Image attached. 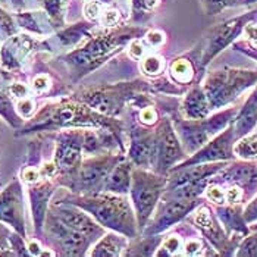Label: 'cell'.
Returning <instances> with one entry per match:
<instances>
[{"label": "cell", "instance_id": "24", "mask_svg": "<svg viewBox=\"0 0 257 257\" xmlns=\"http://www.w3.org/2000/svg\"><path fill=\"white\" fill-rule=\"evenodd\" d=\"M131 178H133L131 162L122 160L107 175L103 191L115 193V194H126L131 190Z\"/></svg>", "mask_w": 257, "mask_h": 257}, {"label": "cell", "instance_id": "29", "mask_svg": "<svg viewBox=\"0 0 257 257\" xmlns=\"http://www.w3.org/2000/svg\"><path fill=\"white\" fill-rule=\"evenodd\" d=\"M234 155L241 160L257 159V133H250L234 143Z\"/></svg>", "mask_w": 257, "mask_h": 257}, {"label": "cell", "instance_id": "21", "mask_svg": "<svg viewBox=\"0 0 257 257\" xmlns=\"http://www.w3.org/2000/svg\"><path fill=\"white\" fill-rule=\"evenodd\" d=\"M220 172L223 182L237 184L242 188H257V165L253 163V160H242L226 165Z\"/></svg>", "mask_w": 257, "mask_h": 257}, {"label": "cell", "instance_id": "35", "mask_svg": "<svg viewBox=\"0 0 257 257\" xmlns=\"http://www.w3.org/2000/svg\"><path fill=\"white\" fill-rule=\"evenodd\" d=\"M15 20L18 22V25L22 27V28H25L27 31L39 34V36L43 34V30L39 25V21L36 20L33 12H20V14L15 15Z\"/></svg>", "mask_w": 257, "mask_h": 257}, {"label": "cell", "instance_id": "47", "mask_svg": "<svg viewBox=\"0 0 257 257\" xmlns=\"http://www.w3.org/2000/svg\"><path fill=\"white\" fill-rule=\"evenodd\" d=\"M50 87V78L46 74H39L36 78L33 79V90L39 94H43L49 90Z\"/></svg>", "mask_w": 257, "mask_h": 257}, {"label": "cell", "instance_id": "8", "mask_svg": "<svg viewBox=\"0 0 257 257\" xmlns=\"http://www.w3.org/2000/svg\"><path fill=\"white\" fill-rule=\"evenodd\" d=\"M168 185L166 175L158 172L152 174L144 168L133 171L131 178V198L136 207V218L140 228H146L149 219L152 218L159 198L165 193Z\"/></svg>", "mask_w": 257, "mask_h": 257}, {"label": "cell", "instance_id": "39", "mask_svg": "<svg viewBox=\"0 0 257 257\" xmlns=\"http://www.w3.org/2000/svg\"><path fill=\"white\" fill-rule=\"evenodd\" d=\"M101 3L103 2H100V0H90V2L85 3L84 14H85V18L90 21V22L100 20V17L103 14V11H101L103 9V5Z\"/></svg>", "mask_w": 257, "mask_h": 257}, {"label": "cell", "instance_id": "27", "mask_svg": "<svg viewBox=\"0 0 257 257\" xmlns=\"http://www.w3.org/2000/svg\"><path fill=\"white\" fill-rule=\"evenodd\" d=\"M93 30V24L90 22H78L58 33V39L63 46H75L81 40L90 39V33Z\"/></svg>", "mask_w": 257, "mask_h": 257}, {"label": "cell", "instance_id": "48", "mask_svg": "<svg viewBox=\"0 0 257 257\" xmlns=\"http://www.w3.org/2000/svg\"><path fill=\"white\" fill-rule=\"evenodd\" d=\"M128 52H130V56L133 59L139 60L144 56V46H143V43L139 39H134L131 41V44H130Z\"/></svg>", "mask_w": 257, "mask_h": 257}, {"label": "cell", "instance_id": "52", "mask_svg": "<svg viewBox=\"0 0 257 257\" xmlns=\"http://www.w3.org/2000/svg\"><path fill=\"white\" fill-rule=\"evenodd\" d=\"M146 40H147V43H149L150 46L159 47V46L163 44L165 36H163V33H160V31H150V33L146 34Z\"/></svg>", "mask_w": 257, "mask_h": 257}, {"label": "cell", "instance_id": "1", "mask_svg": "<svg viewBox=\"0 0 257 257\" xmlns=\"http://www.w3.org/2000/svg\"><path fill=\"white\" fill-rule=\"evenodd\" d=\"M91 126L97 130H109L119 139L120 126L110 116L101 115L79 100H62L46 104L39 113L22 126L20 134H31L40 131H58L68 128Z\"/></svg>", "mask_w": 257, "mask_h": 257}, {"label": "cell", "instance_id": "10", "mask_svg": "<svg viewBox=\"0 0 257 257\" xmlns=\"http://www.w3.org/2000/svg\"><path fill=\"white\" fill-rule=\"evenodd\" d=\"M182 149L177 130L169 119H162L155 131V143L152 152V168L160 175H166L172 166L184 160Z\"/></svg>", "mask_w": 257, "mask_h": 257}, {"label": "cell", "instance_id": "42", "mask_svg": "<svg viewBox=\"0 0 257 257\" xmlns=\"http://www.w3.org/2000/svg\"><path fill=\"white\" fill-rule=\"evenodd\" d=\"M119 22H120V14L115 9H106L103 11L101 17H100V24L103 27H107V28H113V27H118Z\"/></svg>", "mask_w": 257, "mask_h": 257}, {"label": "cell", "instance_id": "32", "mask_svg": "<svg viewBox=\"0 0 257 257\" xmlns=\"http://www.w3.org/2000/svg\"><path fill=\"white\" fill-rule=\"evenodd\" d=\"M159 0H131L133 18L136 21H143L150 17L158 8Z\"/></svg>", "mask_w": 257, "mask_h": 257}, {"label": "cell", "instance_id": "49", "mask_svg": "<svg viewBox=\"0 0 257 257\" xmlns=\"http://www.w3.org/2000/svg\"><path fill=\"white\" fill-rule=\"evenodd\" d=\"M234 49H235V50H239V52H242L244 55H247V56H250V58H253L254 60H257V49L256 47H253V46H250L248 43H244V41L235 43V44H234Z\"/></svg>", "mask_w": 257, "mask_h": 257}, {"label": "cell", "instance_id": "53", "mask_svg": "<svg viewBox=\"0 0 257 257\" xmlns=\"http://www.w3.org/2000/svg\"><path fill=\"white\" fill-rule=\"evenodd\" d=\"M9 235H11V229L6 226V223L0 222V250L9 247Z\"/></svg>", "mask_w": 257, "mask_h": 257}, {"label": "cell", "instance_id": "34", "mask_svg": "<svg viewBox=\"0 0 257 257\" xmlns=\"http://www.w3.org/2000/svg\"><path fill=\"white\" fill-rule=\"evenodd\" d=\"M206 15H218L222 11L237 6L238 0H200Z\"/></svg>", "mask_w": 257, "mask_h": 257}, {"label": "cell", "instance_id": "5", "mask_svg": "<svg viewBox=\"0 0 257 257\" xmlns=\"http://www.w3.org/2000/svg\"><path fill=\"white\" fill-rule=\"evenodd\" d=\"M238 110V107H231L203 119H174L184 152L188 155L196 153L198 149L234 122Z\"/></svg>", "mask_w": 257, "mask_h": 257}, {"label": "cell", "instance_id": "33", "mask_svg": "<svg viewBox=\"0 0 257 257\" xmlns=\"http://www.w3.org/2000/svg\"><path fill=\"white\" fill-rule=\"evenodd\" d=\"M141 71L149 77H158L165 71V60L158 55H150L141 62Z\"/></svg>", "mask_w": 257, "mask_h": 257}, {"label": "cell", "instance_id": "11", "mask_svg": "<svg viewBox=\"0 0 257 257\" xmlns=\"http://www.w3.org/2000/svg\"><path fill=\"white\" fill-rule=\"evenodd\" d=\"M44 225L50 241L63 256H84L90 244L94 241L88 235L65 225L50 210L47 212Z\"/></svg>", "mask_w": 257, "mask_h": 257}, {"label": "cell", "instance_id": "18", "mask_svg": "<svg viewBox=\"0 0 257 257\" xmlns=\"http://www.w3.org/2000/svg\"><path fill=\"white\" fill-rule=\"evenodd\" d=\"M39 43L27 34H15L0 49V63L9 71L20 69L22 62Z\"/></svg>", "mask_w": 257, "mask_h": 257}, {"label": "cell", "instance_id": "14", "mask_svg": "<svg viewBox=\"0 0 257 257\" xmlns=\"http://www.w3.org/2000/svg\"><path fill=\"white\" fill-rule=\"evenodd\" d=\"M194 223L203 232V235L215 245V248L220 251V254H223V256L234 254V250L238 248V242L241 241L242 237L241 235L228 237V234L225 232V229L222 228L218 219L215 218V215L212 213L209 206H201L196 212Z\"/></svg>", "mask_w": 257, "mask_h": 257}, {"label": "cell", "instance_id": "15", "mask_svg": "<svg viewBox=\"0 0 257 257\" xmlns=\"http://www.w3.org/2000/svg\"><path fill=\"white\" fill-rule=\"evenodd\" d=\"M200 204V198H177V200H165V203L159 207L158 215L155 216L152 225L144 229V235L153 237L169 229L181 219H184L190 212H193Z\"/></svg>", "mask_w": 257, "mask_h": 257}, {"label": "cell", "instance_id": "30", "mask_svg": "<svg viewBox=\"0 0 257 257\" xmlns=\"http://www.w3.org/2000/svg\"><path fill=\"white\" fill-rule=\"evenodd\" d=\"M68 3H69V0H41V5L49 17V20L52 21L56 27L63 25Z\"/></svg>", "mask_w": 257, "mask_h": 257}, {"label": "cell", "instance_id": "58", "mask_svg": "<svg viewBox=\"0 0 257 257\" xmlns=\"http://www.w3.org/2000/svg\"><path fill=\"white\" fill-rule=\"evenodd\" d=\"M0 85H2V79H0Z\"/></svg>", "mask_w": 257, "mask_h": 257}, {"label": "cell", "instance_id": "50", "mask_svg": "<svg viewBox=\"0 0 257 257\" xmlns=\"http://www.w3.org/2000/svg\"><path fill=\"white\" fill-rule=\"evenodd\" d=\"M40 177H41V175H40V171H37V169L33 168V166H28V168H25V169L22 171V179H24L25 182H28V184L37 182Z\"/></svg>", "mask_w": 257, "mask_h": 257}, {"label": "cell", "instance_id": "25", "mask_svg": "<svg viewBox=\"0 0 257 257\" xmlns=\"http://www.w3.org/2000/svg\"><path fill=\"white\" fill-rule=\"evenodd\" d=\"M216 215L220 219L222 225L228 229V232H232L234 235H241V237H245L248 234V225L244 220L241 209L235 204H229L226 207L218 206Z\"/></svg>", "mask_w": 257, "mask_h": 257}, {"label": "cell", "instance_id": "19", "mask_svg": "<svg viewBox=\"0 0 257 257\" xmlns=\"http://www.w3.org/2000/svg\"><path fill=\"white\" fill-rule=\"evenodd\" d=\"M155 143V131L134 128L131 131V146H130V160L139 168H152V152Z\"/></svg>", "mask_w": 257, "mask_h": 257}, {"label": "cell", "instance_id": "51", "mask_svg": "<svg viewBox=\"0 0 257 257\" xmlns=\"http://www.w3.org/2000/svg\"><path fill=\"white\" fill-rule=\"evenodd\" d=\"M9 93L14 97H17V99H24L28 94V88L24 84H21V82H15V84L9 85Z\"/></svg>", "mask_w": 257, "mask_h": 257}, {"label": "cell", "instance_id": "44", "mask_svg": "<svg viewBox=\"0 0 257 257\" xmlns=\"http://www.w3.org/2000/svg\"><path fill=\"white\" fill-rule=\"evenodd\" d=\"M182 251H184L185 256H197V254H201V251H203V242H201V239H197V238L188 239L182 245Z\"/></svg>", "mask_w": 257, "mask_h": 257}, {"label": "cell", "instance_id": "55", "mask_svg": "<svg viewBox=\"0 0 257 257\" xmlns=\"http://www.w3.org/2000/svg\"><path fill=\"white\" fill-rule=\"evenodd\" d=\"M257 0H238L237 6H247V5H254Z\"/></svg>", "mask_w": 257, "mask_h": 257}, {"label": "cell", "instance_id": "3", "mask_svg": "<svg viewBox=\"0 0 257 257\" xmlns=\"http://www.w3.org/2000/svg\"><path fill=\"white\" fill-rule=\"evenodd\" d=\"M59 203H69L88 212L103 228L123 234L128 238L137 235V218L128 203L120 194L100 191L93 194H74L59 200Z\"/></svg>", "mask_w": 257, "mask_h": 257}, {"label": "cell", "instance_id": "41", "mask_svg": "<svg viewBox=\"0 0 257 257\" xmlns=\"http://www.w3.org/2000/svg\"><path fill=\"white\" fill-rule=\"evenodd\" d=\"M17 112H18L21 118H31L34 115V112H36V104H34L33 100L28 99V97L20 99L18 103H17Z\"/></svg>", "mask_w": 257, "mask_h": 257}, {"label": "cell", "instance_id": "16", "mask_svg": "<svg viewBox=\"0 0 257 257\" xmlns=\"http://www.w3.org/2000/svg\"><path fill=\"white\" fill-rule=\"evenodd\" d=\"M49 210L65 225L88 235L94 241L103 235V226L93 216H88L87 213H84V210L78 206L56 201L55 204L50 206Z\"/></svg>", "mask_w": 257, "mask_h": 257}, {"label": "cell", "instance_id": "43", "mask_svg": "<svg viewBox=\"0 0 257 257\" xmlns=\"http://www.w3.org/2000/svg\"><path fill=\"white\" fill-rule=\"evenodd\" d=\"M225 197L228 204H239L244 198V188L237 184H231V187L225 191Z\"/></svg>", "mask_w": 257, "mask_h": 257}, {"label": "cell", "instance_id": "57", "mask_svg": "<svg viewBox=\"0 0 257 257\" xmlns=\"http://www.w3.org/2000/svg\"><path fill=\"white\" fill-rule=\"evenodd\" d=\"M253 229H254V231H256V229H257V225H254V226H253Z\"/></svg>", "mask_w": 257, "mask_h": 257}, {"label": "cell", "instance_id": "7", "mask_svg": "<svg viewBox=\"0 0 257 257\" xmlns=\"http://www.w3.org/2000/svg\"><path fill=\"white\" fill-rule=\"evenodd\" d=\"M149 82L146 81H133V82H120L115 85H101L96 88H87L79 91L75 99L85 103L93 110L99 112L101 115L115 118L122 110L125 101L140 91L147 90Z\"/></svg>", "mask_w": 257, "mask_h": 257}, {"label": "cell", "instance_id": "17", "mask_svg": "<svg viewBox=\"0 0 257 257\" xmlns=\"http://www.w3.org/2000/svg\"><path fill=\"white\" fill-rule=\"evenodd\" d=\"M0 222L12 226L25 237L24 196L20 181L15 179L0 193Z\"/></svg>", "mask_w": 257, "mask_h": 257}, {"label": "cell", "instance_id": "59", "mask_svg": "<svg viewBox=\"0 0 257 257\" xmlns=\"http://www.w3.org/2000/svg\"><path fill=\"white\" fill-rule=\"evenodd\" d=\"M256 128H257V126H256ZM256 133H257V131H256Z\"/></svg>", "mask_w": 257, "mask_h": 257}, {"label": "cell", "instance_id": "22", "mask_svg": "<svg viewBox=\"0 0 257 257\" xmlns=\"http://www.w3.org/2000/svg\"><path fill=\"white\" fill-rule=\"evenodd\" d=\"M235 139H241L250 134L257 126V84L254 85L253 93L245 100L242 107L238 110L237 116L232 122Z\"/></svg>", "mask_w": 257, "mask_h": 257}, {"label": "cell", "instance_id": "45", "mask_svg": "<svg viewBox=\"0 0 257 257\" xmlns=\"http://www.w3.org/2000/svg\"><path fill=\"white\" fill-rule=\"evenodd\" d=\"M140 120H141V123H144L147 126L155 125L158 122V112H156V109L152 107V106H147V107L141 109V112H140Z\"/></svg>", "mask_w": 257, "mask_h": 257}, {"label": "cell", "instance_id": "36", "mask_svg": "<svg viewBox=\"0 0 257 257\" xmlns=\"http://www.w3.org/2000/svg\"><path fill=\"white\" fill-rule=\"evenodd\" d=\"M237 256H242V257H254L257 256V229L254 234L245 237L241 244L238 245Z\"/></svg>", "mask_w": 257, "mask_h": 257}, {"label": "cell", "instance_id": "28", "mask_svg": "<svg viewBox=\"0 0 257 257\" xmlns=\"http://www.w3.org/2000/svg\"><path fill=\"white\" fill-rule=\"evenodd\" d=\"M169 74L175 82L190 84L194 78V74H196L194 63H193V60L185 59V58L175 59L169 66Z\"/></svg>", "mask_w": 257, "mask_h": 257}, {"label": "cell", "instance_id": "12", "mask_svg": "<svg viewBox=\"0 0 257 257\" xmlns=\"http://www.w3.org/2000/svg\"><path fill=\"white\" fill-rule=\"evenodd\" d=\"M84 130H65L56 137L55 165L62 177L74 174L82 162Z\"/></svg>", "mask_w": 257, "mask_h": 257}, {"label": "cell", "instance_id": "23", "mask_svg": "<svg viewBox=\"0 0 257 257\" xmlns=\"http://www.w3.org/2000/svg\"><path fill=\"white\" fill-rule=\"evenodd\" d=\"M181 112L185 119H203L207 118L212 112L210 104L204 90L198 85H194L185 96L181 104Z\"/></svg>", "mask_w": 257, "mask_h": 257}, {"label": "cell", "instance_id": "40", "mask_svg": "<svg viewBox=\"0 0 257 257\" xmlns=\"http://www.w3.org/2000/svg\"><path fill=\"white\" fill-rule=\"evenodd\" d=\"M0 30L8 36V37H12L17 34V25L14 22V18L0 8Z\"/></svg>", "mask_w": 257, "mask_h": 257}, {"label": "cell", "instance_id": "56", "mask_svg": "<svg viewBox=\"0 0 257 257\" xmlns=\"http://www.w3.org/2000/svg\"><path fill=\"white\" fill-rule=\"evenodd\" d=\"M100 2H104V3H110L112 0H100Z\"/></svg>", "mask_w": 257, "mask_h": 257}, {"label": "cell", "instance_id": "4", "mask_svg": "<svg viewBox=\"0 0 257 257\" xmlns=\"http://www.w3.org/2000/svg\"><path fill=\"white\" fill-rule=\"evenodd\" d=\"M257 84V69L222 68L210 72L203 84L212 110L222 109L239 97L245 90Z\"/></svg>", "mask_w": 257, "mask_h": 257}, {"label": "cell", "instance_id": "9", "mask_svg": "<svg viewBox=\"0 0 257 257\" xmlns=\"http://www.w3.org/2000/svg\"><path fill=\"white\" fill-rule=\"evenodd\" d=\"M256 18L257 9H254L244 15H239V17L213 25L206 36V44L203 47V53L200 58V66L206 68L220 52H223L229 44L235 43L237 37L242 34L245 25Z\"/></svg>", "mask_w": 257, "mask_h": 257}, {"label": "cell", "instance_id": "6", "mask_svg": "<svg viewBox=\"0 0 257 257\" xmlns=\"http://www.w3.org/2000/svg\"><path fill=\"white\" fill-rule=\"evenodd\" d=\"M122 160L123 156L120 153H101L94 158L85 159L74 174L62 177V184L77 194L100 193L103 191L110 171Z\"/></svg>", "mask_w": 257, "mask_h": 257}, {"label": "cell", "instance_id": "2", "mask_svg": "<svg viewBox=\"0 0 257 257\" xmlns=\"http://www.w3.org/2000/svg\"><path fill=\"white\" fill-rule=\"evenodd\" d=\"M144 30L139 27H113L104 33H99L84 43L82 47L69 52L62 60L69 68L71 77L75 79L93 72L107 59L122 50L131 40L143 36Z\"/></svg>", "mask_w": 257, "mask_h": 257}, {"label": "cell", "instance_id": "26", "mask_svg": "<svg viewBox=\"0 0 257 257\" xmlns=\"http://www.w3.org/2000/svg\"><path fill=\"white\" fill-rule=\"evenodd\" d=\"M126 235H119L112 232V234H106L101 235L100 239L96 242V245L91 250V256L97 257H113V256H122L123 251L128 248V239Z\"/></svg>", "mask_w": 257, "mask_h": 257}, {"label": "cell", "instance_id": "38", "mask_svg": "<svg viewBox=\"0 0 257 257\" xmlns=\"http://www.w3.org/2000/svg\"><path fill=\"white\" fill-rule=\"evenodd\" d=\"M204 193H206L207 200H210L212 203H215V204H218V206H222V204L226 203L225 191H223V188H222L220 185H218V184H210V185H207Z\"/></svg>", "mask_w": 257, "mask_h": 257}, {"label": "cell", "instance_id": "31", "mask_svg": "<svg viewBox=\"0 0 257 257\" xmlns=\"http://www.w3.org/2000/svg\"><path fill=\"white\" fill-rule=\"evenodd\" d=\"M0 115L14 128H18L22 125V118L18 115L17 107L3 91H0Z\"/></svg>", "mask_w": 257, "mask_h": 257}, {"label": "cell", "instance_id": "54", "mask_svg": "<svg viewBox=\"0 0 257 257\" xmlns=\"http://www.w3.org/2000/svg\"><path fill=\"white\" fill-rule=\"evenodd\" d=\"M27 247H28V251H30L31 256H43V254H44V253L41 251V247H40L37 241H31Z\"/></svg>", "mask_w": 257, "mask_h": 257}, {"label": "cell", "instance_id": "20", "mask_svg": "<svg viewBox=\"0 0 257 257\" xmlns=\"http://www.w3.org/2000/svg\"><path fill=\"white\" fill-rule=\"evenodd\" d=\"M55 191V187L50 181L34 182L30 187V200H31V210L34 219V228L37 235H41L46 216L49 212V201Z\"/></svg>", "mask_w": 257, "mask_h": 257}, {"label": "cell", "instance_id": "37", "mask_svg": "<svg viewBox=\"0 0 257 257\" xmlns=\"http://www.w3.org/2000/svg\"><path fill=\"white\" fill-rule=\"evenodd\" d=\"M179 250H182L181 238L177 237V235H172V237L166 238L163 241V245L160 247L156 256H175V254H178Z\"/></svg>", "mask_w": 257, "mask_h": 257}, {"label": "cell", "instance_id": "46", "mask_svg": "<svg viewBox=\"0 0 257 257\" xmlns=\"http://www.w3.org/2000/svg\"><path fill=\"white\" fill-rule=\"evenodd\" d=\"M242 216L244 220L247 222V225H251V223H256L257 222V196L244 209L242 212Z\"/></svg>", "mask_w": 257, "mask_h": 257}, {"label": "cell", "instance_id": "13", "mask_svg": "<svg viewBox=\"0 0 257 257\" xmlns=\"http://www.w3.org/2000/svg\"><path fill=\"white\" fill-rule=\"evenodd\" d=\"M237 141L234 134L232 123L226 126L222 133H219L216 137L206 143L201 149L191 156L179 163L177 168L181 166H190L197 163H212V162H228L235 158L234 155V143Z\"/></svg>", "mask_w": 257, "mask_h": 257}]
</instances>
